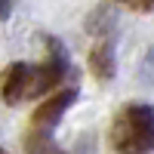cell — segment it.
<instances>
[{
  "label": "cell",
  "mask_w": 154,
  "mask_h": 154,
  "mask_svg": "<svg viewBox=\"0 0 154 154\" xmlns=\"http://www.w3.org/2000/svg\"><path fill=\"white\" fill-rule=\"evenodd\" d=\"M68 71V56L62 46H53V53L43 65H25V62H16L9 65L3 80H0V93H3V102L9 105H19V102H28L34 96H43L49 89H56L62 83V77Z\"/></svg>",
  "instance_id": "obj_1"
},
{
  "label": "cell",
  "mask_w": 154,
  "mask_h": 154,
  "mask_svg": "<svg viewBox=\"0 0 154 154\" xmlns=\"http://www.w3.org/2000/svg\"><path fill=\"white\" fill-rule=\"evenodd\" d=\"M111 145L120 154H151L154 151V108L151 105L123 108L111 126Z\"/></svg>",
  "instance_id": "obj_2"
},
{
  "label": "cell",
  "mask_w": 154,
  "mask_h": 154,
  "mask_svg": "<svg viewBox=\"0 0 154 154\" xmlns=\"http://www.w3.org/2000/svg\"><path fill=\"white\" fill-rule=\"evenodd\" d=\"M77 99V89H62V93H56L49 102H43L40 108H37V114H34V126L37 130H53V126L59 123V117L68 111V105Z\"/></svg>",
  "instance_id": "obj_3"
},
{
  "label": "cell",
  "mask_w": 154,
  "mask_h": 154,
  "mask_svg": "<svg viewBox=\"0 0 154 154\" xmlns=\"http://www.w3.org/2000/svg\"><path fill=\"white\" fill-rule=\"evenodd\" d=\"M142 77L148 83H154V46H151V53H148V59H145V71H142Z\"/></svg>",
  "instance_id": "obj_4"
},
{
  "label": "cell",
  "mask_w": 154,
  "mask_h": 154,
  "mask_svg": "<svg viewBox=\"0 0 154 154\" xmlns=\"http://www.w3.org/2000/svg\"><path fill=\"white\" fill-rule=\"evenodd\" d=\"M120 3L133 6V9H154V0H120Z\"/></svg>",
  "instance_id": "obj_5"
},
{
  "label": "cell",
  "mask_w": 154,
  "mask_h": 154,
  "mask_svg": "<svg viewBox=\"0 0 154 154\" xmlns=\"http://www.w3.org/2000/svg\"><path fill=\"white\" fill-rule=\"evenodd\" d=\"M0 19H9V0H0Z\"/></svg>",
  "instance_id": "obj_6"
},
{
  "label": "cell",
  "mask_w": 154,
  "mask_h": 154,
  "mask_svg": "<svg viewBox=\"0 0 154 154\" xmlns=\"http://www.w3.org/2000/svg\"><path fill=\"white\" fill-rule=\"evenodd\" d=\"M0 154H6V151H3V148H0Z\"/></svg>",
  "instance_id": "obj_7"
},
{
  "label": "cell",
  "mask_w": 154,
  "mask_h": 154,
  "mask_svg": "<svg viewBox=\"0 0 154 154\" xmlns=\"http://www.w3.org/2000/svg\"><path fill=\"white\" fill-rule=\"evenodd\" d=\"M53 154H62V151H53Z\"/></svg>",
  "instance_id": "obj_8"
}]
</instances>
